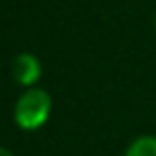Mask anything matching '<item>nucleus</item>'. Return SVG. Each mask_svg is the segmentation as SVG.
I'll return each instance as SVG.
<instances>
[{
  "label": "nucleus",
  "mask_w": 156,
  "mask_h": 156,
  "mask_svg": "<svg viewBox=\"0 0 156 156\" xmlns=\"http://www.w3.org/2000/svg\"><path fill=\"white\" fill-rule=\"evenodd\" d=\"M14 125L20 131H39L52 115V98L45 88H25L14 102Z\"/></svg>",
  "instance_id": "f257e3e1"
},
{
  "label": "nucleus",
  "mask_w": 156,
  "mask_h": 156,
  "mask_svg": "<svg viewBox=\"0 0 156 156\" xmlns=\"http://www.w3.org/2000/svg\"><path fill=\"white\" fill-rule=\"evenodd\" d=\"M12 77L20 88H34L39 86L41 77H43V66L41 59L34 52H18L12 59Z\"/></svg>",
  "instance_id": "f03ea898"
},
{
  "label": "nucleus",
  "mask_w": 156,
  "mask_h": 156,
  "mask_svg": "<svg viewBox=\"0 0 156 156\" xmlns=\"http://www.w3.org/2000/svg\"><path fill=\"white\" fill-rule=\"evenodd\" d=\"M122 156H156V136L145 133V136L133 138Z\"/></svg>",
  "instance_id": "7ed1b4c3"
},
{
  "label": "nucleus",
  "mask_w": 156,
  "mask_h": 156,
  "mask_svg": "<svg viewBox=\"0 0 156 156\" xmlns=\"http://www.w3.org/2000/svg\"><path fill=\"white\" fill-rule=\"evenodd\" d=\"M0 156H14V152H12V149H7V147H2V145H0Z\"/></svg>",
  "instance_id": "20e7f679"
},
{
  "label": "nucleus",
  "mask_w": 156,
  "mask_h": 156,
  "mask_svg": "<svg viewBox=\"0 0 156 156\" xmlns=\"http://www.w3.org/2000/svg\"><path fill=\"white\" fill-rule=\"evenodd\" d=\"M154 30H156V18H154Z\"/></svg>",
  "instance_id": "39448f33"
}]
</instances>
